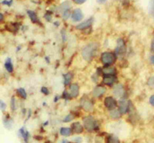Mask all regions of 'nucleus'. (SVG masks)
<instances>
[{
  "label": "nucleus",
  "instance_id": "obj_5",
  "mask_svg": "<svg viewBox=\"0 0 154 143\" xmlns=\"http://www.w3.org/2000/svg\"><path fill=\"white\" fill-rule=\"evenodd\" d=\"M105 105L107 108V109L109 110H113V109H115L116 108V105H117V103H116V101L114 99L113 97H106V99L104 101Z\"/></svg>",
  "mask_w": 154,
  "mask_h": 143
},
{
  "label": "nucleus",
  "instance_id": "obj_8",
  "mask_svg": "<svg viewBox=\"0 0 154 143\" xmlns=\"http://www.w3.org/2000/svg\"><path fill=\"white\" fill-rule=\"evenodd\" d=\"M126 51V46L125 43L122 39H119L117 41V47L115 49V52L118 55H122Z\"/></svg>",
  "mask_w": 154,
  "mask_h": 143
},
{
  "label": "nucleus",
  "instance_id": "obj_39",
  "mask_svg": "<svg viewBox=\"0 0 154 143\" xmlns=\"http://www.w3.org/2000/svg\"><path fill=\"white\" fill-rule=\"evenodd\" d=\"M150 62H151V64H152V65H153V64H154L153 56H151V57H150Z\"/></svg>",
  "mask_w": 154,
  "mask_h": 143
},
{
  "label": "nucleus",
  "instance_id": "obj_26",
  "mask_svg": "<svg viewBox=\"0 0 154 143\" xmlns=\"http://www.w3.org/2000/svg\"><path fill=\"white\" fill-rule=\"evenodd\" d=\"M4 125H5L6 128H9H9H11L12 125H13V121L9 119L4 120Z\"/></svg>",
  "mask_w": 154,
  "mask_h": 143
},
{
  "label": "nucleus",
  "instance_id": "obj_35",
  "mask_svg": "<svg viewBox=\"0 0 154 143\" xmlns=\"http://www.w3.org/2000/svg\"><path fill=\"white\" fill-rule=\"evenodd\" d=\"M150 105H152L153 107L154 106V96L152 95L150 98Z\"/></svg>",
  "mask_w": 154,
  "mask_h": 143
},
{
  "label": "nucleus",
  "instance_id": "obj_6",
  "mask_svg": "<svg viewBox=\"0 0 154 143\" xmlns=\"http://www.w3.org/2000/svg\"><path fill=\"white\" fill-rule=\"evenodd\" d=\"M72 20L73 22H79L83 19V13L80 9H76L72 14Z\"/></svg>",
  "mask_w": 154,
  "mask_h": 143
},
{
  "label": "nucleus",
  "instance_id": "obj_18",
  "mask_svg": "<svg viewBox=\"0 0 154 143\" xmlns=\"http://www.w3.org/2000/svg\"><path fill=\"white\" fill-rule=\"evenodd\" d=\"M71 132L72 130L70 128H62L60 129V134L63 136H70Z\"/></svg>",
  "mask_w": 154,
  "mask_h": 143
},
{
  "label": "nucleus",
  "instance_id": "obj_2",
  "mask_svg": "<svg viewBox=\"0 0 154 143\" xmlns=\"http://www.w3.org/2000/svg\"><path fill=\"white\" fill-rule=\"evenodd\" d=\"M83 125L84 128L88 132H93L95 131L98 128V125L96 121L92 116H87L83 118Z\"/></svg>",
  "mask_w": 154,
  "mask_h": 143
},
{
  "label": "nucleus",
  "instance_id": "obj_1",
  "mask_svg": "<svg viewBox=\"0 0 154 143\" xmlns=\"http://www.w3.org/2000/svg\"><path fill=\"white\" fill-rule=\"evenodd\" d=\"M97 50L98 44L96 43H91L83 48V51H82V56L86 61H92L96 54Z\"/></svg>",
  "mask_w": 154,
  "mask_h": 143
},
{
  "label": "nucleus",
  "instance_id": "obj_11",
  "mask_svg": "<svg viewBox=\"0 0 154 143\" xmlns=\"http://www.w3.org/2000/svg\"><path fill=\"white\" fill-rule=\"evenodd\" d=\"M115 81V78L113 75H111V74H105L104 77H103V83L105 85H109V86H111L114 84Z\"/></svg>",
  "mask_w": 154,
  "mask_h": 143
},
{
  "label": "nucleus",
  "instance_id": "obj_42",
  "mask_svg": "<svg viewBox=\"0 0 154 143\" xmlns=\"http://www.w3.org/2000/svg\"><path fill=\"white\" fill-rule=\"evenodd\" d=\"M153 45H154V41H152V45H151V47H152V51H153Z\"/></svg>",
  "mask_w": 154,
  "mask_h": 143
},
{
  "label": "nucleus",
  "instance_id": "obj_28",
  "mask_svg": "<svg viewBox=\"0 0 154 143\" xmlns=\"http://www.w3.org/2000/svg\"><path fill=\"white\" fill-rule=\"evenodd\" d=\"M6 104L5 102H4L3 101H2V100L0 99V110L2 111V112H4V111H6Z\"/></svg>",
  "mask_w": 154,
  "mask_h": 143
},
{
  "label": "nucleus",
  "instance_id": "obj_23",
  "mask_svg": "<svg viewBox=\"0 0 154 143\" xmlns=\"http://www.w3.org/2000/svg\"><path fill=\"white\" fill-rule=\"evenodd\" d=\"M20 133L21 135H22V136L23 137V139H25V141H26V142H27V140H28V136H29V133H28L27 131L25 130V129L24 128H22V129H20Z\"/></svg>",
  "mask_w": 154,
  "mask_h": 143
},
{
  "label": "nucleus",
  "instance_id": "obj_29",
  "mask_svg": "<svg viewBox=\"0 0 154 143\" xmlns=\"http://www.w3.org/2000/svg\"><path fill=\"white\" fill-rule=\"evenodd\" d=\"M2 3L3 4V5H6V6H10L12 5V3H13V0H9V1H8V0H4V1H2Z\"/></svg>",
  "mask_w": 154,
  "mask_h": 143
},
{
  "label": "nucleus",
  "instance_id": "obj_31",
  "mask_svg": "<svg viewBox=\"0 0 154 143\" xmlns=\"http://www.w3.org/2000/svg\"><path fill=\"white\" fill-rule=\"evenodd\" d=\"M153 81H154L153 77H151L150 78V80H149V81H148V85H149V86L153 88Z\"/></svg>",
  "mask_w": 154,
  "mask_h": 143
},
{
  "label": "nucleus",
  "instance_id": "obj_10",
  "mask_svg": "<svg viewBox=\"0 0 154 143\" xmlns=\"http://www.w3.org/2000/svg\"><path fill=\"white\" fill-rule=\"evenodd\" d=\"M106 88L103 86H97L94 88L93 94V96L96 97H99L102 95H103L105 93H106Z\"/></svg>",
  "mask_w": 154,
  "mask_h": 143
},
{
  "label": "nucleus",
  "instance_id": "obj_7",
  "mask_svg": "<svg viewBox=\"0 0 154 143\" xmlns=\"http://www.w3.org/2000/svg\"><path fill=\"white\" fill-rule=\"evenodd\" d=\"M93 22V18H90L88 19H86V21H84V22L79 23V25H77L76 29H79V30L86 29L92 26Z\"/></svg>",
  "mask_w": 154,
  "mask_h": 143
},
{
  "label": "nucleus",
  "instance_id": "obj_9",
  "mask_svg": "<svg viewBox=\"0 0 154 143\" xmlns=\"http://www.w3.org/2000/svg\"><path fill=\"white\" fill-rule=\"evenodd\" d=\"M119 112L121 114H125L127 113V111L129 110V108H130V105H129L128 102H127L126 100H120L119 101Z\"/></svg>",
  "mask_w": 154,
  "mask_h": 143
},
{
  "label": "nucleus",
  "instance_id": "obj_32",
  "mask_svg": "<svg viewBox=\"0 0 154 143\" xmlns=\"http://www.w3.org/2000/svg\"><path fill=\"white\" fill-rule=\"evenodd\" d=\"M15 103H16L15 98H14V97H13V98H12V101H11V107H12V109H13V110H15V109H16Z\"/></svg>",
  "mask_w": 154,
  "mask_h": 143
},
{
  "label": "nucleus",
  "instance_id": "obj_19",
  "mask_svg": "<svg viewBox=\"0 0 154 143\" xmlns=\"http://www.w3.org/2000/svg\"><path fill=\"white\" fill-rule=\"evenodd\" d=\"M110 116L114 118V119H116V118H119L120 117V113L118 110H115V109H113V110H111L110 112Z\"/></svg>",
  "mask_w": 154,
  "mask_h": 143
},
{
  "label": "nucleus",
  "instance_id": "obj_25",
  "mask_svg": "<svg viewBox=\"0 0 154 143\" xmlns=\"http://www.w3.org/2000/svg\"><path fill=\"white\" fill-rule=\"evenodd\" d=\"M70 9H68V10H66L65 12H63L62 13V18H63V19H68L69 17L70 16Z\"/></svg>",
  "mask_w": 154,
  "mask_h": 143
},
{
  "label": "nucleus",
  "instance_id": "obj_36",
  "mask_svg": "<svg viewBox=\"0 0 154 143\" xmlns=\"http://www.w3.org/2000/svg\"><path fill=\"white\" fill-rule=\"evenodd\" d=\"M45 18L50 22V21H51V15H50L49 13H46V15H45Z\"/></svg>",
  "mask_w": 154,
  "mask_h": 143
},
{
  "label": "nucleus",
  "instance_id": "obj_33",
  "mask_svg": "<svg viewBox=\"0 0 154 143\" xmlns=\"http://www.w3.org/2000/svg\"><path fill=\"white\" fill-rule=\"evenodd\" d=\"M86 0H73V2L76 4H79V5H81V4H83Z\"/></svg>",
  "mask_w": 154,
  "mask_h": 143
},
{
  "label": "nucleus",
  "instance_id": "obj_41",
  "mask_svg": "<svg viewBox=\"0 0 154 143\" xmlns=\"http://www.w3.org/2000/svg\"><path fill=\"white\" fill-rule=\"evenodd\" d=\"M2 19H3V15L0 13V20H2Z\"/></svg>",
  "mask_w": 154,
  "mask_h": 143
},
{
  "label": "nucleus",
  "instance_id": "obj_15",
  "mask_svg": "<svg viewBox=\"0 0 154 143\" xmlns=\"http://www.w3.org/2000/svg\"><path fill=\"white\" fill-rule=\"evenodd\" d=\"M27 13H28V15H29V16H30V19H31L32 22H35V23L38 22V16H37L36 13L35 12L32 11V10H27Z\"/></svg>",
  "mask_w": 154,
  "mask_h": 143
},
{
  "label": "nucleus",
  "instance_id": "obj_3",
  "mask_svg": "<svg viewBox=\"0 0 154 143\" xmlns=\"http://www.w3.org/2000/svg\"><path fill=\"white\" fill-rule=\"evenodd\" d=\"M115 61V54L111 52H104L101 55V61L106 65L113 64Z\"/></svg>",
  "mask_w": 154,
  "mask_h": 143
},
{
  "label": "nucleus",
  "instance_id": "obj_24",
  "mask_svg": "<svg viewBox=\"0 0 154 143\" xmlns=\"http://www.w3.org/2000/svg\"><path fill=\"white\" fill-rule=\"evenodd\" d=\"M17 92H18V94L21 96V97H23V98H26L27 94H26V91H25L24 88H19L18 90H17Z\"/></svg>",
  "mask_w": 154,
  "mask_h": 143
},
{
  "label": "nucleus",
  "instance_id": "obj_38",
  "mask_svg": "<svg viewBox=\"0 0 154 143\" xmlns=\"http://www.w3.org/2000/svg\"><path fill=\"white\" fill-rule=\"evenodd\" d=\"M96 1H97L98 3L99 4H103L107 2V0H96Z\"/></svg>",
  "mask_w": 154,
  "mask_h": 143
},
{
  "label": "nucleus",
  "instance_id": "obj_4",
  "mask_svg": "<svg viewBox=\"0 0 154 143\" xmlns=\"http://www.w3.org/2000/svg\"><path fill=\"white\" fill-rule=\"evenodd\" d=\"M81 106L87 112H92L93 111V104L91 100L88 99L87 97H83L81 101Z\"/></svg>",
  "mask_w": 154,
  "mask_h": 143
},
{
  "label": "nucleus",
  "instance_id": "obj_30",
  "mask_svg": "<svg viewBox=\"0 0 154 143\" xmlns=\"http://www.w3.org/2000/svg\"><path fill=\"white\" fill-rule=\"evenodd\" d=\"M150 13L151 15H153V0L150 1Z\"/></svg>",
  "mask_w": 154,
  "mask_h": 143
},
{
  "label": "nucleus",
  "instance_id": "obj_37",
  "mask_svg": "<svg viewBox=\"0 0 154 143\" xmlns=\"http://www.w3.org/2000/svg\"><path fill=\"white\" fill-rule=\"evenodd\" d=\"M74 140H75L76 142L81 143V141H82V139H81L80 137H76V138H74Z\"/></svg>",
  "mask_w": 154,
  "mask_h": 143
},
{
  "label": "nucleus",
  "instance_id": "obj_40",
  "mask_svg": "<svg viewBox=\"0 0 154 143\" xmlns=\"http://www.w3.org/2000/svg\"><path fill=\"white\" fill-rule=\"evenodd\" d=\"M60 143H69V142L67 141V140L64 139V140H62V141H61Z\"/></svg>",
  "mask_w": 154,
  "mask_h": 143
},
{
  "label": "nucleus",
  "instance_id": "obj_16",
  "mask_svg": "<svg viewBox=\"0 0 154 143\" xmlns=\"http://www.w3.org/2000/svg\"><path fill=\"white\" fill-rule=\"evenodd\" d=\"M5 67H6V70L9 73H12L13 71V65L10 58H8L5 62Z\"/></svg>",
  "mask_w": 154,
  "mask_h": 143
},
{
  "label": "nucleus",
  "instance_id": "obj_21",
  "mask_svg": "<svg viewBox=\"0 0 154 143\" xmlns=\"http://www.w3.org/2000/svg\"><path fill=\"white\" fill-rule=\"evenodd\" d=\"M72 80V74L70 73H66L64 75V85H68Z\"/></svg>",
  "mask_w": 154,
  "mask_h": 143
},
{
  "label": "nucleus",
  "instance_id": "obj_14",
  "mask_svg": "<svg viewBox=\"0 0 154 143\" xmlns=\"http://www.w3.org/2000/svg\"><path fill=\"white\" fill-rule=\"evenodd\" d=\"M72 130L75 133L80 134L83 132V127L79 122H74L72 125Z\"/></svg>",
  "mask_w": 154,
  "mask_h": 143
},
{
  "label": "nucleus",
  "instance_id": "obj_17",
  "mask_svg": "<svg viewBox=\"0 0 154 143\" xmlns=\"http://www.w3.org/2000/svg\"><path fill=\"white\" fill-rule=\"evenodd\" d=\"M70 4L69 2H63L62 4H61V6H59V10L60 12H62V13H63V12H65L66 10H68V9H70Z\"/></svg>",
  "mask_w": 154,
  "mask_h": 143
},
{
  "label": "nucleus",
  "instance_id": "obj_20",
  "mask_svg": "<svg viewBox=\"0 0 154 143\" xmlns=\"http://www.w3.org/2000/svg\"><path fill=\"white\" fill-rule=\"evenodd\" d=\"M107 143H119V140L115 136H110L107 139Z\"/></svg>",
  "mask_w": 154,
  "mask_h": 143
},
{
  "label": "nucleus",
  "instance_id": "obj_34",
  "mask_svg": "<svg viewBox=\"0 0 154 143\" xmlns=\"http://www.w3.org/2000/svg\"><path fill=\"white\" fill-rule=\"evenodd\" d=\"M41 91H42L43 94H49V91H48L47 88H42Z\"/></svg>",
  "mask_w": 154,
  "mask_h": 143
},
{
  "label": "nucleus",
  "instance_id": "obj_22",
  "mask_svg": "<svg viewBox=\"0 0 154 143\" xmlns=\"http://www.w3.org/2000/svg\"><path fill=\"white\" fill-rule=\"evenodd\" d=\"M115 68H112V67H109V68H105L104 70H103V73L105 74H111L113 75V73H115Z\"/></svg>",
  "mask_w": 154,
  "mask_h": 143
},
{
  "label": "nucleus",
  "instance_id": "obj_27",
  "mask_svg": "<svg viewBox=\"0 0 154 143\" xmlns=\"http://www.w3.org/2000/svg\"><path fill=\"white\" fill-rule=\"evenodd\" d=\"M73 118H74L73 115L70 114V115H68L66 116V118H65L64 120H63V121H64V122H69V121H72V120L73 119Z\"/></svg>",
  "mask_w": 154,
  "mask_h": 143
},
{
  "label": "nucleus",
  "instance_id": "obj_13",
  "mask_svg": "<svg viewBox=\"0 0 154 143\" xmlns=\"http://www.w3.org/2000/svg\"><path fill=\"white\" fill-rule=\"evenodd\" d=\"M113 93L116 97H122L124 94L125 91L122 85H117L114 88Z\"/></svg>",
  "mask_w": 154,
  "mask_h": 143
},
{
  "label": "nucleus",
  "instance_id": "obj_12",
  "mask_svg": "<svg viewBox=\"0 0 154 143\" xmlns=\"http://www.w3.org/2000/svg\"><path fill=\"white\" fill-rule=\"evenodd\" d=\"M79 86L76 84H73L70 88V96L72 97H76L79 95Z\"/></svg>",
  "mask_w": 154,
  "mask_h": 143
}]
</instances>
